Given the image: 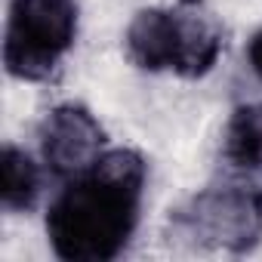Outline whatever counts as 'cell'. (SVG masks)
I'll use <instances>...</instances> for the list:
<instances>
[{"label":"cell","mask_w":262,"mask_h":262,"mask_svg":"<svg viewBox=\"0 0 262 262\" xmlns=\"http://www.w3.org/2000/svg\"><path fill=\"white\" fill-rule=\"evenodd\" d=\"M170 237L191 250H253L262 241V185L250 179H225L201 188L173 210Z\"/></svg>","instance_id":"obj_2"},{"label":"cell","mask_w":262,"mask_h":262,"mask_svg":"<svg viewBox=\"0 0 262 262\" xmlns=\"http://www.w3.org/2000/svg\"><path fill=\"white\" fill-rule=\"evenodd\" d=\"M40 167L16 145H4L0 155V201L10 213H31L40 201Z\"/></svg>","instance_id":"obj_8"},{"label":"cell","mask_w":262,"mask_h":262,"mask_svg":"<svg viewBox=\"0 0 262 262\" xmlns=\"http://www.w3.org/2000/svg\"><path fill=\"white\" fill-rule=\"evenodd\" d=\"M145 158L108 148L90 170L68 179L47 213V241L65 262H111L139 225Z\"/></svg>","instance_id":"obj_1"},{"label":"cell","mask_w":262,"mask_h":262,"mask_svg":"<svg viewBox=\"0 0 262 262\" xmlns=\"http://www.w3.org/2000/svg\"><path fill=\"white\" fill-rule=\"evenodd\" d=\"M170 10L176 28L173 74L198 80L210 74L222 56V25L207 0H176Z\"/></svg>","instance_id":"obj_5"},{"label":"cell","mask_w":262,"mask_h":262,"mask_svg":"<svg viewBox=\"0 0 262 262\" xmlns=\"http://www.w3.org/2000/svg\"><path fill=\"white\" fill-rule=\"evenodd\" d=\"M247 62H250V71L262 80V28L250 37V43H247Z\"/></svg>","instance_id":"obj_9"},{"label":"cell","mask_w":262,"mask_h":262,"mask_svg":"<svg viewBox=\"0 0 262 262\" xmlns=\"http://www.w3.org/2000/svg\"><path fill=\"white\" fill-rule=\"evenodd\" d=\"M77 37V0H13L4 65L7 74L25 83L53 77Z\"/></svg>","instance_id":"obj_3"},{"label":"cell","mask_w":262,"mask_h":262,"mask_svg":"<svg viewBox=\"0 0 262 262\" xmlns=\"http://www.w3.org/2000/svg\"><path fill=\"white\" fill-rule=\"evenodd\" d=\"M222 158L237 173H262V102H244L231 111L222 133Z\"/></svg>","instance_id":"obj_7"},{"label":"cell","mask_w":262,"mask_h":262,"mask_svg":"<svg viewBox=\"0 0 262 262\" xmlns=\"http://www.w3.org/2000/svg\"><path fill=\"white\" fill-rule=\"evenodd\" d=\"M126 59L142 71H173L176 65V28L170 7H145L126 25Z\"/></svg>","instance_id":"obj_6"},{"label":"cell","mask_w":262,"mask_h":262,"mask_svg":"<svg viewBox=\"0 0 262 262\" xmlns=\"http://www.w3.org/2000/svg\"><path fill=\"white\" fill-rule=\"evenodd\" d=\"M105 129L86 105L65 102L40 123V158L59 179H74L105 155Z\"/></svg>","instance_id":"obj_4"}]
</instances>
